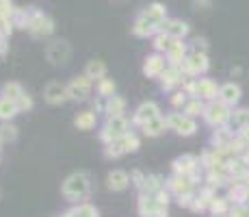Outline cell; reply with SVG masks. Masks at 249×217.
Here are the masks:
<instances>
[{
  "instance_id": "obj_1",
  "label": "cell",
  "mask_w": 249,
  "mask_h": 217,
  "mask_svg": "<svg viewBox=\"0 0 249 217\" xmlns=\"http://www.w3.org/2000/svg\"><path fill=\"white\" fill-rule=\"evenodd\" d=\"M63 193L67 200L76 202L78 198H85L89 193V176L87 174H72L65 183H63Z\"/></svg>"
},
{
  "instance_id": "obj_2",
  "label": "cell",
  "mask_w": 249,
  "mask_h": 217,
  "mask_svg": "<svg viewBox=\"0 0 249 217\" xmlns=\"http://www.w3.org/2000/svg\"><path fill=\"white\" fill-rule=\"evenodd\" d=\"M46 57H48V61L54 63V66H65L72 57V50H70V46H67V41H52V44L48 46V50H46Z\"/></svg>"
},
{
  "instance_id": "obj_3",
  "label": "cell",
  "mask_w": 249,
  "mask_h": 217,
  "mask_svg": "<svg viewBox=\"0 0 249 217\" xmlns=\"http://www.w3.org/2000/svg\"><path fill=\"white\" fill-rule=\"evenodd\" d=\"M26 29L31 31L33 37H46L52 33V20H50L48 16H44V13H35V17L29 22Z\"/></svg>"
},
{
  "instance_id": "obj_4",
  "label": "cell",
  "mask_w": 249,
  "mask_h": 217,
  "mask_svg": "<svg viewBox=\"0 0 249 217\" xmlns=\"http://www.w3.org/2000/svg\"><path fill=\"white\" fill-rule=\"evenodd\" d=\"M165 206L167 204L154 200V198H141L139 211H141V215H145V217H165L167 215V209H165Z\"/></svg>"
},
{
  "instance_id": "obj_5",
  "label": "cell",
  "mask_w": 249,
  "mask_h": 217,
  "mask_svg": "<svg viewBox=\"0 0 249 217\" xmlns=\"http://www.w3.org/2000/svg\"><path fill=\"white\" fill-rule=\"evenodd\" d=\"M89 89H91V83L87 76H80V78H74L67 87V96L74 100H85L89 96Z\"/></svg>"
},
{
  "instance_id": "obj_6",
  "label": "cell",
  "mask_w": 249,
  "mask_h": 217,
  "mask_svg": "<svg viewBox=\"0 0 249 217\" xmlns=\"http://www.w3.org/2000/svg\"><path fill=\"white\" fill-rule=\"evenodd\" d=\"M160 33L173 37V39H180V37H184L188 33V26H187V22H182V20H167L160 24Z\"/></svg>"
},
{
  "instance_id": "obj_7",
  "label": "cell",
  "mask_w": 249,
  "mask_h": 217,
  "mask_svg": "<svg viewBox=\"0 0 249 217\" xmlns=\"http://www.w3.org/2000/svg\"><path fill=\"white\" fill-rule=\"evenodd\" d=\"M206 119H208V124H213V126H221V124H225L230 119V113L223 104H210V107L206 109Z\"/></svg>"
},
{
  "instance_id": "obj_8",
  "label": "cell",
  "mask_w": 249,
  "mask_h": 217,
  "mask_svg": "<svg viewBox=\"0 0 249 217\" xmlns=\"http://www.w3.org/2000/svg\"><path fill=\"white\" fill-rule=\"evenodd\" d=\"M65 98H67V87L61 85L59 81L50 83V85L46 87V100H48L50 104H59V102H63Z\"/></svg>"
},
{
  "instance_id": "obj_9",
  "label": "cell",
  "mask_w": 249,
  "mask_h": 217,
  "mask_svg": "<svg viewBox=\"0 0 249 217\" xmlns=\"http://www.w3.org/2000/svg\"><path fill=\"white\" fill-rule=\"evenodd\" d=\"M184 70L188 74H197V72H206L208 70V61H206V54L204 52H195L191 59H187L184 61Z\"/></svg>"
},
{
  "instance_id": "obj_10",
  "label": "cell",
  "mask_w": 249,
  "mask_h": 217,
  "mask_svg": "<svg viewBox=\"0 0 249 217\" xmlns=\"http://www.w3.org/2000/svg\"><path fill=\"white\" fill-rule=\"evenodd\" d=\"M169 122H171V126L176 128L180 135H193V133H195V122H193L191 117H182V115H171V117H169Z\"/></svg>"
},
{
  "instance_id": "obj_11",
  "label": "cell",
  "mask_w": 249,
  "mask_h": 217,
  "mask_svg": "<svg viewBox=\"0 0 249 217\" xmlns=\"http://www.w3.org/2000/svg\"><path fill=\"white\" fill-rule=\"evenodd\" d=\"M219 96L225 104H236L238 100H241V89H238V85H234V83H228L225 87H221Z\"/></svg>"
},
{
  "instance_id": "obj_12",
  "label": "cell",
  "mask_w": 249,
  "mask_h": 217,
  "mask_svg": "<svg viewBox=\"0 0 249 217\" xmlns=\"http://www.w3.org/2000/svg\"><path fill=\"white\" fill-rule=\"evenodd\" d=\"M154 117H158V104H154V102H145V104H141L139 111H137V122H150V119H154Z\"/></svg>"
},
{
  "instance_id": "obj_13",
  "label": "cell",
  "mask_w": 249,
  "mask_h": 217,
  "mask_svg": "<svg viewBox=\"0 0 249 217\" xmlns=\"http://www.w3.org/2000/svg\"><path fill=\"white\" fill-rule=\"evenodd\" d=\"M156 31V24L154 22H150L145 16H141L139 20L135 22V26H132V33H135L137 37H147V35H152Z\"/></svg>"
},
{
  "instance_id": "obj_14",
  "label": "cell",
  "mask_w": 249,
  "mask_h": 217,
  "mask_svg": "<svg viewBox=\"0 0 249 217\" xmlns=\"http://www.w3.org/2000/svg\"><path fill=\"white\" fill-rule=\"evenodd\" d=\"M109 187L113 189V191H122V189H126L128 187V174L119 172V169L110 172L109 174Z\"/></svg>"
},
{
  "instance_id": "obj_15",
  "label": "cell",
  "mask_w": 249,
  "mask_h": 217,
  "mask_svg": "<svg viewBox=\"0 0 249 217\" xmlns=\"http://www.w3.org/2000/svg\"><path fill=\"white\" fill-rule=\"evenodd\" d=\"M165 70V61L158 57V54H154V57H150L145 61V67H143V72L147 74V76H158V74H163Z\"/></svg>"
},
{
  "instance_id": "obj_16",
  "label": "cell",
  "mask_w": 249,
  "mask_h": 217,
  "mask_svg": "<svg viewBox=\"0 0 249 217\" xmlns=\"http://www.w3.org/2000/svg\"><path fill=\"white\" fill-rule=\"evenodd\" d=\"M143 16H145L150 22H154L156 26H160V24L165 22V7H163V4L156 2V4H152V7L147 9V11L143 13Z\"/></svg>"
},
{
  "instance_id": "obj_17",
  "label": "cell",
  "mask_w": 249,
  "mask_h": 217,
  "mask_svg": "<svg viewBox=\"0 0 249 217\" xmlns=\"http://www.w3.org/2000/svg\"><path fill=\"white\" fill-rule=\"evenodd\" d=\"M197 94H200L202 98H215L217 96V85L213 81H208V78H204V81L197 83Z\"/></svg>"
},
{
  "instance_id": "obj_18",
  "label": "cell",
  "mask_w": 249,
  "mask_h": 217,
  "mask_svg": "<svg viewBox=\"0 0 249 217\" xmlns=\"http://www.w3.org/2000/svg\"><path fill=\"white\" fill-rule=\"evenodd\" d=\"M104 74H107V66H104L102 61H91L89 66H87V78H98V81H102Z\"/></svg>"
},
{
  "instance_id": "obj_19",
  "label": "cell",
  "mask_w": 249,
  "mask_h": 217,
  "mask_svg": "<svg viewBox=\"0 0 249 217\" xmlns=\"http://www.w3.org/2000/svg\"><path fill=\"white\" fill-rule=\"evenodd\" d=\"M76 124L78 128H80V131H89V128H93L95 126V115L91 113V111H85V113H80L76 117Z\"/></svg>"
},
{
  "instance_id": "obj_20",
  "label": "cell",
  "mask_w": 249,
  "mask_h": 217,
  "mask_svg": "<svg viewBox=\"0 0 249 217\" xmlns=\"http://www.w3.org/2000/svg\"><path fill=\"white\" fill-rule=\"evenodd\" d=\"M163 128H165V119L160 117V115H158V117H154V119H150V122L143 124V131H145V135H152V137L158 135V133L163 131Z\"/></svg>"
},
{
  "instance_id": "obj_21",
  "label": "cell",
  "mask_w": 249,
  "mask_h": 217,
  "mask_svg": "<svg viewBox=\"0 0 249 217\" xmlns=\"http://www.w3.org/2000/svg\"><path fill=\"white\" fill-rule=\"evenodd\" d=\"M124 107H126V102H124L122 98H110L109 100V104H107V113L110 115V117H122V113H124Z\"/></svg>"
},
{
  "instance_id": "obj_22",
  "label": "cell",
  "mask_w": 249,
  "mask_h": 217,
  "mask_svg": "<svg viewBox=\"0 0 249 217\" xmlns=\"http://www.w3.org/2000/svg\"><path fill=\"white\" fill-rule=\"evenodd\" d=\"M195 163H197V161L193 159V156H182V159H178L173 165H176V172L188 174V172H193V169H195Z\"/></svg>"
},
{
  "instance_id": "obj_23",
  "label": "cell",
  "mask_w": 249,
  "mask_h": 217,
  "mask_svg": "<svg viewBox=\"0 0 249 217\" xmlns=\"http://www.w3.org/2000/svg\"><path fill=\"white\" fill-rule=\"evenodd\" d=\"M171 189L176 193H180V196H182V193H187L188 189H191V181H188L187 176H176L171 181Z\"/></svg>"
},
{
  "instance_id": "obj_24",
  "label": "cell",
  "mask_w": 249,
  "mask_h": 217,
  "mask_svg": "<svg viewBox=\"0 0 249 217\" xmlns=\"http://www.w3.org/2000/svg\"><path fill=\"white\" fill-rule=\"evenodd\" d=\"M16 111H17V107L13 102H9V100H2V102H0V117H13Z\"/></svg>"
},
{
  "instance_id": "obj_25",
  "label": "cell",
  "mask_w": 249,
  "mask_h": 217,
  "mask_svg": "<svg viewBox=\"0 0 249 217\" xmlns=\"http://www.w3.org/2000/svg\"><path fill=\"white\" fill-rule=\"evenodd\" d=\"M122 146H124V150L126 152H135L137 148H139V139H137L135 135H126L122 139Z\"/></svg>"
},
{
  "instance_id": "obj_26",
  "label": "cell",
  "mask_w": 249,
  "mask_h": 217,
  "mask_svg": "<svg viewBox=\"0 0 249 217\" xmlns=\"http://www.w3.org/2000/svg\"><path fill=\"white\" fill-rule=\"evenodd\" d=\"M100 96H113V91H115V83L113 81H109V78H102L100 81Z\"/></svg>"
},
{
  "instance_id": "obj_27",
  "label": "cell",
  "mask_w": 249,
  "mask_h": 217,
  "mask_svg": "<svg viewBox=\"0 0 249 217\" xmlns=\"http://www.w3.org/2000/svg\"><path fill=\"white\" fill-rule=\"evenodd\" d=\"M76 217H98V211L91 204H80L76 209Z\"/></svg>"
},
{
  "instance_id": "obj_28",
  "label": "cell",
  "mask_w": 249,
  "mask_h": 217,
  "mask_svg": "<svg viewBox=\"0 0 249 217\" xmlns=\"http://www.w3.org/2000/svg\"><path fill=\"white\" fill-rule=\"evenodd\" d=\"M4 94H7V100L9 98H11V100L22 98V89H20V85H16V83H11V85L4 87Z\"/></svg>"
},
{
  "instance_id": "obj_29",
  "label": "cell",
  "mask_w": 249,
  "mask_h": 217,
  "mask_svg": "<svg viewBox=\"0 0 249 217\" xmlns=\"http://www.w3.org/2000/svg\"><path fill=\"white\" fill-rule=\"evenodd\" d=\"M169 41H171V37L160 33L158 37H156V50H169V46H171Z\"/></svg>"
},
{
  "instance_id": "obj_30",
  "label": "cell",
  "mask_w": 249,
  "mask_h": 217,
  "mask_svg": "<svg viewBox=\"0 0 249 217\" xmlns=\"http://www.w3.org/2000/svg\"><path fill=\"white\" fill-rule=\"evenodd\" d=\"M202 111H204V107H202V102H200V100H193V102L187 107V113L191 115V117H193V115H200Z\"/></svg>"
},
{
  "instance_id": "obj_31",
  "label": "cell",
  "mask_w": 249,
  "mask_h": 217,
  "mask_svg": "<svg viewBox=\"0 0 249 217\" xmlns=\"http://www.w3.org/2000/svg\"><path fill=\"white\" fill-rule=\"evenodd\" d=\"M210 206H213L215 213H223V211H225V202H223V200H215Z\"/></svg>"
},
{
  "instance_id": "obj_32",
  "label": "cell",
  "mask_w": 249,
  "mask_h": 217,
  "mask_svg": "<svg viewBox=\"0 0 249 217\" xmlns=\"http://www.w3.org/2000/svg\"><path fill=\"white\" fill-rule=\"evenodd\" d=\"M20 107H22V109H31V107H33V100H31L29 96L22 94V98H20Z\"/></svg>"
},
{
  "instance_id": "obj_33",
  "label": "cell",
  "mask_w": 249,
  "mask_h": 217,
  "mask_svg": "<svg viewBox=\"0 0 249 217\" xmlns=\"http://www.w3.org/2000/svg\"><path fill=\"white\" fill-rule=\"evenodd\" d=\"M2 135H4V137H9V139H13V137H16V128L4 126V128H2Z\"/></svg>"
},
{
  "instance_id": "obj_34",
  "label": "cell",
  "mask_w": 249,
  "mask_h": 217,
  "mask_svg": "<svg viewBox=\"0 0 249 217\" xmlns=\"http://www.w3.org/2000/svg\"><path fill=\"white\" fill-rule=\"evenodd\" d=\"M241 141H243V144H247V146H249V126L243 128V133H241Z\"/></svg>"
},
{
  "instance_id": "obj_35",
  "label": "cell",
  "mask_w": 249,
  "mask_h": 217,
  "mask_svg": "<svg viewBox=\"0 0 249 217\" xmlns=\"http://www.w3.org/2000/svg\"><path fill=\"white\" fill-rule=\"evenodd\" d=\"M232 217H249V211L247 209H236L232 213Z\"/></svg>"
},
{
  "instance_id": "obj_36",
  "label": "cell",
  "mask_w": 249,
  "mask_h": 217,
  "mask_svg": "<svg viewBox=\"0 0 249 217\" xmlns=\"http://www.w3.org/2000/svg\"><path fill=\"white\" fill-rule=\"evenodd\" d=\"M171 102L176 104V107H178V104H182V102H184V94H176V98H173Z\"/></svg>"
},
{
  "instance_id": "obj_37",
  "label": "cell",
  "mask_w": 249,
  "mask_h": 217,
  "mask_svg": "<svg viewBox=\"0 0 249 217\" xmlns=\"http://www.w3.org/2000/svg\"><path fill=\"white\" fill-rule=\"evenodd\" d=\"M195 7L200 9V7H210V2L208 0H195Z\"/></svg>"
},
{
  "instance_id": "obj_38",
  "label": "cell",
  "mask_w": 249,
  "mask_h": 217,
  "mask_svg": "<svg viewBox=\"0 0 249 217\" xmlns=\"http://www.w3.org/2000/svg\"><path fill=\"white\" fill-rule=\"evenodd\" d=\"M63 217H76V213H67V215H63Z\"/></svg>"
},
{
  "instance_id": "obj_39",
  "label": "cell",
  "mask_w": 249,
  "mask_h": 217,
  "mask_svg": "<svg viewBox=\"0 0 249 217\" xmlns=\"http://www.w3.org/2000/svg\"><path fill=\"white\" fill-rule=\"evenodd\" d=\"M215 217H221V215H215Z\"/></svg>"
}]
</instances>
